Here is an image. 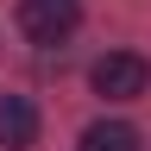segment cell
Listing matches in <instances>:
<instances>
[{
	"label": "cell",
	"instance_id": "obj_1",
	"mask_svg": "<svg viewBox=\"0 0 151 151\" xmlns=\"http://www.w3.org/2000/svg\"><path fill=\"white\" fill-rule=\"evenodd\" d=\"M88 82H94V94H107V101H139L151 88V63L139 50H107L101 63L88 69Z\"/></svg>",
	"mask_w": 151,
	"mask_h": 151
},
{
	"label": "cell",
	"instance_id": "obj_4",
	"mask_svg": "<svg viewBox=\"0 0 151 151\" xmlns=\"http://www.w3.org/2000/svg\"><path fill=\"white\" fill-rule=\"evenodd\" d=\"M82 151H139V132L126 120H94L82 132Z\"/></svg>",
	"mask_w": 151,
	"mask_h": 151
},
{
	"label": "cell",
	"instance_id": "obj_2",
	"mask_svg": "<svg viewBox=\"0 0 151 151\" xmlns=\"http://www.w3.org/2000/svg\"><path fill=\"white\" fill-rule=\"evenodd\" d=\"M82 25V6L76 0H19V32L32 38V44H63V38Z\"/></svg>",
	"mask_w": 151,
	"mask_h": 151
},
{
	"label": "cell",
	"instance_id": "obj_3",
	"mask_svg": "<svg viewBox=\"0 0 151 151\" xmlns=\"http://www.w3.org/2000/svg\"><path fill=\"white\" fill-rule=\"evenodd\" d=\"M0 145L6 151H32L38 145V107H32V94H0Z\"/></svg>",
	"mask_w": 151,
	"mask_h": 151
}]
</instances>
